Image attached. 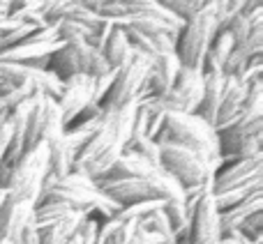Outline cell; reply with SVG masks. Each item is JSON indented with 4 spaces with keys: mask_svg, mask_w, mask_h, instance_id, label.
I'll return each mask as SVG.
<instances>
[{
    "mask_svg": "<svg viewBox=\"0 0 263 244\" xmlns=\"http://www.w3.org/2000/svg\"><path fill=\"white\" fill-rule=\"evenodd\" d=\"M164 203L159 200H145V203H136L129 205V208H123L118 214H116V221H132V223H139L141 219H145L148 214H153L155 210H159Z\"/></svg>",
    "mask_w": 263,
    "mask_h": 244,
    "instance_id": "7402d4cb",
    "label": "cell"
},
{
    "mask_svg": "<svg viewBox=\"0 0 263 244\" xmlns=\"http://www.w3.org/2000/svg\"><path fill=\"white\" fill-rule=\"evenodd\" d=\"M256 212H263V194L254 196V198H250L247 203H242V205H238V208H231V210H227V212L219 214V233L224 235V233L238 231V228H240L242 223Z\"/></svg>",
    "mask_w": 263,
    "mask_h": 244,
    "instance_id": "9a60e30c",
    "label": "cell"
},
{
    "mask_svg": "<svg viewBox=\"0 0 263 244\" xmlns=\"http://www.w3.org/2000/svg\"><path fill=\"white\" fill-rule=\"evenodd\" d=\"M129 53H132V49H129V42H127L125 30L114 26V30H111V35H109V42H106L104 49H102V55L106 58V63H109L111 69H118L120 65L129 58Z\"/></svg>",
    "mask_w": 263,
    "mask_h": 244,
    "instance_id": "ac0fdd59",
    "label": "cell"
},
{
    "mask_svg": "<svg viewBox=\"0 0 263 244\" xmlns=\"http://www.w3.org/2000/svg\"><path fill=\"white\" fill-rule=\"evenodd\" d=\"M145 180L150 185L153 200H159V203H182V187L168 173H164L162 168H153Z\"/></svg>",
    "mask_w": 263,
    "mask_h": 244,
    "instance_id": "5bb4252c",
    "label": "cell"
},
{
    "mask_svg": "<svg viewBox=\"0 0 263 244\" xmlns=\"http://www.w3.org/2000/svg\"><path fill=\"white\" fill-rule=\"evenodd\" d=\"M150 65H153L150 58L132 51L129 58L114 72V83H111V90H109V95H106L102 109L118 111V109H123L125 104H129V101H136L141 88H143L145 74H148Z\"/></svg>",
    "mask_w": 263,
    "mask_h": 244,
    "instance_id": "277c9868",
    "label": "cell"
},
{
    "mask_svg": "<svg viewBox=\"0 0 263 244\" xmlns=\"http://www.w3.org/2000/svg\"><path fill=\"white\" fill-rule=\"evenodd\" d=\"M224 81H227L224 74L203 76V95H201V104L194 115H199L208 125H215V120H217V109H219V101H222Z\"/></svg>",
    "mask_w": 263,
    "mask_h": 244,
    "instance_id": "7c38bea8",
    "label": "cell"
},
{
    "mask_svg": "<svg viewBox=\"0 0 263 244\" xmlns=\"http://www.w3.org/2000/svg\"><path fill=\"white\" fill-rule=\"evenodd\" d=\"M164 125L168 129L171 143L192 150L215 173L219 171L222 157H219V143L213 125L203 122L199 115H187V113H166L164 115Z\"/></svg>",
    "mask_w": 263,
    "mask_h": 244,
    "instance_id": "6da1fadb",
    "label": "cell"
},
{
    "mask_svg": "<svg viewBox=\"0 0 263 244\" xmlns=\"http://www.w3.org/2000/svg\"><path fill=\"white\" fill-rule=\"evenodd\" d=\"M162 208H164V205H162ZM162 208L155 210V212L148 214L145 219H141L136 226H139L141 231H145V233H153V235L173 237V235H171V226H168V219H166V214H164Z\"/></svg>",
    "mask_w": 263,
    "mask_h": 244,
    "instance_id": "603a6c76",
    "label": "cell"
},
{
    "mask_svg": "<svg viewBox=\"0 0 263 244\" xmlns=\"http://www.w3.org/2000/svg\"><path fill=\"white\" fill-rule=\"evenodd\" d=\"M129 152L139 154V157H141V159H145V161H148L150 166L159 168V145H157V143H153L150 138H141L139 143H136L134 148L129 150Z\"/></svg>",
    "mask_w": 263,
    "mask_h": 244,
    "instance_id": "d4e9b609",
    "label": "cell"
},
{
    "mask_svg": "<svg viewBox=\"0 0 263 244\" xmlns=\"http://www.w3.org/2000/svg\"><path fill=\"white\" fill-rule=\"evenodd\" d=\"M86 221V214L72 212L65 219H60L58 223H53L51 228L40 233V244H67L77 235V231L81 228V223Z\"/></svg>",
    "mask_w": 263,
    "mask_h": 244,
    "instance_id": "2e32d148",
    "label": "cell"
},
{
    "mask_svg": "<svg viewBox=\"0 0 263 244\" xmlns=\"http://www.w3.org/2000/svg\"><path fill=\"white\" fill-rule=\"evenodd\" d=\"M256 182H263V154H256V157H250V159H240V161L222 164L219 171L215 173V177H213L210 194H222V191L256 185Z\"/></svg>",
    "mask_w": 263,
    "mask_h": 244,
    "instance_id": "5b68a950",
    "label": "cell"
},
{
    "mask_svg": "<svg viewBox=\"0 0 263 244\" xmlns=\"http://www.w3.org/2000/svg\"><path fill=\"white\" fill-rule=\"evenodd\" d=\"M97 189L111 198L120 210L129 208L136 203H145V200H153L150 194V185L145 177L141 180H95Z\"/></svg>",
    "mask_w": 263,
    "mask_h": 244,
    "instance_id": "9c48e42d",
    "label": "cell"
},
{
    "mask_svg": "<svg viewBox=\"0 0 263 244\" xmlns=\"http://www.w3.org/2000/svg\"><path fill=\"white\" fill-rule=\"evenodd\" d=\"M92 99V78L86 74L72 76L63 83V95L58 97V109L63 115V125L67 129L79 115L83 113L88 104Z\"/></svg>",
    "mask_w": 263,
    "mask_h": 244,
    "instance_id": "52a82bcc",
    "label": "cell"
},
{
    "mask_svg": "<svg viewBox=\"0 0 263 244\" xmlns=\"http://www.w3.org/2000/svg\"><path fill=\"white\" fill-rule=\"evenodd\" d=\"M153 168L155 166H150L139 154L123 152L100 180H141V177H148V173L153 171Z\"/></svg>",
    "mask_w": 263,
    "mask_h": 244,
    "instance_id": "8fae6325",
    "label": "cell"
},
{
    "mask_svg": "<svg viewBox=\"0 0 263 244\" xmlns=\"http://www.w3.org/2000/svg\"><path fill=\"white\" fill-rule=\"evenodd\" d=\"M217 32L219 30L217 21H215V0H208V3H203V9L182 26L176 39V58L180 60L182 67L201 72V65H203Z\"/></svg>",
    "mask_w": 263,
    "mask_h": 244,
    "instance_id": "7a4b0ae2",
    "label": "cell"
},
{
    "mask_svg": "<svg viewBox=\"0 0 263 244\" xmlns=\"http://www.w3.org/2000/svg\"><path fill=\"white\" fill-rule=\"evenodd\" d=\"M46 150H49V171L53 177L63 180L65 175H69V173L74 171V159H77V154L65 143L63 134L46 140Z\"/></svg>",
    "mask_w": 263,
    "mask_h": 244,
    "instance_id": "4fadbf2b",
    "label": "cell"
},
{
    "mask_svg": "<svg viewBox=\"0 0 263 244\" xmlns=\"http://www.w3.org/2000/svg\"><path fill=\"white\" fill-rule=\"evenodd\" d=\"M219 210L213 194H205L192 214L190 244H219Z\"/></svg>",
    "mask_w": 263,
    "mask_h": 244,
    "instance_id": "ba28073f",
    "label": "cell"
},
{
    "mask_svg": "<svg viewBox=\"0 0 263 244\" xmlns=\"http://www.w3.org/2000/svg\"><path fill=\"white\" fill-rule=\"evenodd\" d=\"M0 51H3V44H0Z\"/></svg>",
    "mask_w": 263,
    "mask_h": 244,
    "instance_id": "d6a6232c",
    "label": "cell"
},
{
    "mask_svg": "<svg viewBox=\"0 0 263 244\" xmlns=\"http://www.w3.org/2000/svg\"><path fill=\"white\" fill-rule=\"evenodd\" d=\"M159 168L164 173H168L182 189L213 185V177H215V171L199 154H194L192 150L176 143L159 145Z\"/></svg>",
    "mask_w": 263,
    "mask_h": 244,
    "instance_id": "3957f363",
    "label": "cell"
},
{
    "mask_svg": "<svg viewBox=\"0 0 263 244\" xmlns=\"http://www.w3.org/2000/svg\"><path fill=\"white\" fill-rule=\"evenodd\" d=\"M245 92H247V88L242 86V83H238V78L227 76L222 101H219V109H217V120H215V125H213L215 134L224 131L227 127H231L233 122H236V118L240 115L242 101H245Z\"/></svg>",
    "mask_w": 263,
    "mask_h": 244,
    "instance_id": "30bf717a",
    "label": "cell"
},
{
    "mask_svg": "<svg viewBox=\"0 0 263 244\" xmlns=\"http://www.w3.org/2000/svg\"><path fill=\"white\" fill-rule=\"evenodd\" d=\"M233 46H236V44H233V39H231V35H229V32H217V37L213 39L208 53H213L215 58L222 63V67H224V63H227V58L231 55Z\"/></svg>",
    "mask_w": 263,
    "mask_h": 244,
    "instance_id": "cb8c5ba5",
    "label": "cell"
},
{
    "mask_svg": "<svg viewBox=\"0 0 263 244\" xmlns=\"http://www.w3.org/2000/svg\"><path fill=\"white\" fill-rule=\"evenodd\" d=\"M129 244H143V242H141L139 237H132V240H129Z\"/></svg>",
    "mask_w": 263,
    "mask_h": 244,
    "instance_id": "4dcf8cb0",
    "label": "cell"
},
{
    "mask_svg": "<svg viewBox=\"0 0 263 244\" xmlns=\"http://www.w3.org/2000/svg\"><path fill=\"white\" fill-rule=\"evenodd\" d=\"M162 5L176 18H180L182 23L192 21V18L203 9V0H162Z\"/></svg>",
    "mask_w": 263,
    "mask_h": 244,
    "instance_id": "ffe728a7",
    "label": "cell"
},
{
    "mask_svg": "<svg viewBox=\"0 0 263 244\" xmlns=\"http://www.w3.org/2000/svg\"><path fill=\"white\" fill-rule=\"evenodd\" d=\"M219 244H254V242L242 237L238 231H231V233H224V235L219 237Z\"/></svg>",
    "mask_w": 263,
    "mask_h": 244,
    "instance_id": "83f0119b",
    "label": "cell"
},
{
    "mask_svg": "<svg viewBox=\"0 0 263 244\" xmlns=\"http://www.w3.org/2000/svg\"><path fill=\"white\" fill-rule=\"evenodd\" d=\"M0 244H14V242H9V240H0Z\"/></svg>",
    "mask_w": 263,
    "mask_h": 244,
    "instance_id": "1f68e13d",
    "label": "cell"
},
{
    "mask_svg": "<svg viewBox=\"0 0 263 244\" xmlns=\"http://www.w3.org/2000/svg\"><path fill=\"white\" fill-rule=\"evenodd\" d=\"M261 194H263V182H256V185H247V187H238V189L222 191V194H213V198H215V205H217L219 214H222V212H227V210L238 208V205L247 203L250 198L261 196Z\"/></svg>",
    "mask_w": 263,
    "mask_h": 244,
    "instance_id": "d6986e66",
    "label": "cell"
},
{
    "mask_svg": "<svg viewBox=\"0 0 263 244\" xmlns=\"http://www.w3.org/2000/svg\"><path fill=\"white\" fill-rule=\"evenodd\" d=\"M7 18L30 28H46L44 21V0H21L12 3L9 0V14Z\"/></svg>",
    "mask_w": 263,
    "mask_h": 244,
    "instance_id": "e0dca14e",
    "label": "cell"
},
{
    "mask_svg": "<svg viewBox=\"0 0 263 244\" xmlns=\"http://www.w3.org/2000/svg\"><path fill=\"white\" fill-rule=\"evenodd\" d=\"M90 53H92V46L88 42H67V44H60L51 53L46 69L65 83L67 78L88 72Z\"/></svg>",
    "mask_w": 263,
    "mask_h": 244,
    "instance_id": "8992f818",
    "label": "cell"
},
{
    "mask_svg": "<svg viewBox=\"0 0 263 244\" xmlns=\"http://www.w3.org/2000/svg\"><path fill=\"white\" fill-rule=\"evenodd\" d=\"M77 233H79V231H77ZM67 244H81V240H79V235H74V237H72V240H69Z\"/></svg>",
    "mask_w": 263,
    "mask_h": 244,
    "instance_id": "f546056e",
    "label": "cell"
},
{
    "mask_svg": "<svg viewBox=\"0 0 263 244\" xmlns=\"http://www.w3.org/2000/svg\"><path fill=\"white\" fill-rule=\"evenodd\" d=\"M97 231H100V221L92 217H86V221L81 223V228H79V240L81 244H95L97 240Z\"/></svg>",
    "mask_w": 263,
    "mask_h": 244,
    "instance_id": "484cf974",
    "label": "cell"
},
{
    "mask_svg": "<svg viewBox=\"0 0 263 244\" xmlns=\"http://www.w3.org/2000/svg\"><path fill=\"white\" fill-rule=\"evenodd\" d=\"M9 138H12V125H9V120H7L0 127V164H3L5 152H7V148H9Z\"/></svg>",
    "mask_w": 263,
    "mask_h": 244,
    "instance_id": "4316f807",
    "label": "cell"
},
{
    "mask_svg": "<svg viewBox=\"0 0 263 244\" xmlns=\"http://www.w3.org/2000/svg\"><path fill=\"white\" fill-rule=\"evenodd\" d=\"M5 200H7V191H0V208L5 205Z\"/></svg>",
    "mask_w": 263,
    "mask_h": 244,
    "instance_id": "f1b7e54d",
    "label": "cell"
},
{
    "mask_svg": "<svg viewBox=\"0 0 263 244\" xmlns=\"http://www.w3.org/2000/svg\"><path fill=\"white\" fill-rule=\"evenodd\" d=\"M242 0H215V21H217V30L224 32L227 26L242 12Z\"/></svg>",
    "mask_w": 263,
    "mask_h": 244,
    "instance_id": "44dd1931",
    "label": "cell"
}]
</instances>
